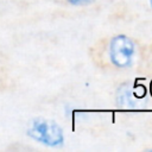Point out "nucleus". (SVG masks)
Segmentation results:
<instances>
[{"label": "nucleus", "mask_w": 152, "mask_h": 152, "mask_svg": "<svg viewBox=\"0 0 152 152\" xmlns=\"http://www.w3.org/2000/svg\"><path fill=\"white\" fill-rule=\"evenodd\" d=\"M90 1H93V0H68V2L71 5H83V4H88Z\"/></svg>", "instance_id": "obj_3"}, {"label": "nucleus", "mask_w": 152, "mask_h": 152, "mask_svg": "<svg viewBox=\"0 0 152 152\" xmlns=\"http://www.w3.org/2000/svg\"><path fill=\"white\" fill-rule=\"evenodd\" d=\"M150 4H151V6H152V0H150Z\"/></svg>", "instance_id": "obj_4"}, {"label": "nucleus", "mask_w": 152, "mask_h": 152, "mask_svg": "<svg viewBox=\"0 0 152 152\" xmlns=\"http://www.w3.org/2000/svg\"><path fill=\"white\" fill-rule=\"evenodd\" d=\"M135 48L133 40L125 36L118 34L109 43V59L116 68H128L134 59Z\"/></svg>", "instance_id": "obj_2"}, {"label": "nucleus", "mask_w": 152, "mask_h": 152, "mask_svg": "<svg viewBox=\"0 0 152 152\" xmlns=\"http://www.w3.org/2000/svg\"><path fill=\"white\" fill-rule=\"evenodd\" d=\"M27 135L43 145L50 147L61 146L64 141L62 127L53 120L37 118L33 119L27 127Z\"/></svg>", "instance_id": "obj_1"}]
</instances>
